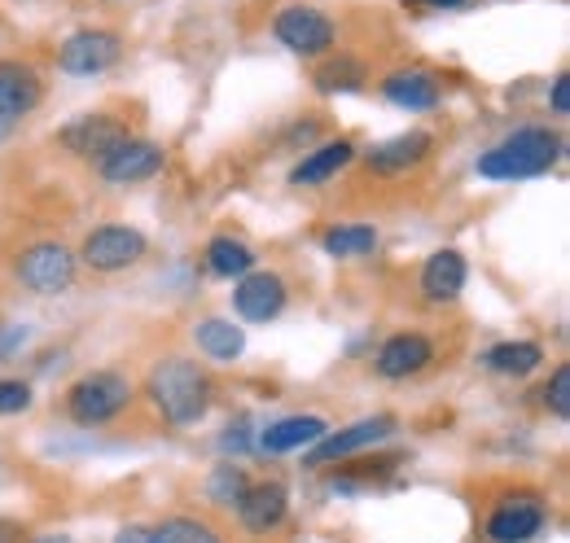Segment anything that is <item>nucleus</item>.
Listing matches in <instances>:
<instances>
[{
  "mask_svg": "<svg viewBox=\"0 0 570 543\" xmlns=\"http://www.w3.org/2000/svg\"><path fill=\"white\" fill-rule=\"evenodd\" d=\"M145 395H149V404L158 407V416L167 425H198L212 412L215 399L207 368L198 359H189V355L158 359L149 368V377H145Z\"/></svg>",
  "mask_w": 570,
  "mask_h": 543,
  "instance_id": "nucleus-1",
  "label": "nucleus"
},
{
  "mask_svg": "<svg viewBox=\"0 0 570 543\" xmlns=\"http://www.w3.org/2000/svg\"><path fill=\"white\" fill-rule=\"evenodd\" d=\"M562 158V136L553 128H518L513 136H504L497 149H488L479 158V176L483 180H535L544 171H553Z\"/></svg>",
  "mask_w": 570,
  "mask_h": 543,
  "instance_id": "nucleus-2",
  "label": "nucleus"
},
{
  "mask_svg": "<svg viewBox=\"0 0 570 543\" xmlns=\"http://www.w3.org/2000/svg\"><path fill=\"white\" fill-rule=\"evenodd\" d=\"M128 404H132V382L124 373H115V368L83 373L67 391V416L75 425H106Z\"/></svg>",
  "mask_w": 570,
  "mask_h": 543,
  "instance_id": "nucleus-3",
  "label": "nucleus"
},
{
  "mask_svg": "<svg viewBox=\"0 0 570 543\" xmlns=\"http://www.w3.org/2000/svg\"><path fill=\"white\" fill-rule=\"evenodd\" d=\"M75 255L62 246V241H36V246H27L22 255H18V285L22 289H31V294H67L75 285Z\"/></svg>",
  "mask_w": 570,
  "mask_h": 543,
  "instance_id": "nucleus-4",
  "label": "nucleus"
},
{
  "mask_svg": "<svg viewBox=\"0 0 570 543\" xmlns=\"http://www.w3.org/2000/svg\"><path fill=\"white\" fill-rule=\"evenodd\" d=\"M273 36L282 40L289 53H303V58H321L334 49L338 40V27L330 13L312 9V4H289L273 18Z\"/></svg>",
  "mask_w": 570,
  "mask_h": 543,
  "instance_id": "nucleus-5",
  "label": "nucleus"
},
{
  "mask_svg": "<svg viewBox=\"0 0 570 543\" xmlns=\"http://www.w3.org/2000/svg\"><path fill=\"white\" fill-rule=\"evenodd\" d=\"M145 250H149L145 233L128 228V224H101V228H92V233L83 237L79 259L92 272H124V268H132V264H141Z\"/></svg>",
  "mask_w": 570,
  "mask_h": 543,
  "instance_id": "nucleus-6",
  "label": "nucleus"
},
{
  "mask_svg": "<svg viewBox=\"0 0 570 543\" xmlns=\"http://www.w3.org/2000/svg\"><path fill=\"white\" fill-rule=\"evenodd\" d=\"M40 97H45V83L31 62H18V58L0 62V145L22 128V119L40 106Z\"/></svg>",
  "mask_w": 570,
  "mask_h": 543,
  "instance_id": "nucleus-7",
  "label": "nucleus"
},
{
  "mask_svg": "<svg viewBox=\"0 0 570 543\" xmlns=\"http://www.w3.org/2000/svg\"><path fill=\"white\" fill-rule=\"evenodd\" d=\"M124 58V36L119 31H75L71 40L58 49V67L71 79H92L119 67Z\"/></svg>",
  "mask_w": 570,
  "mask_h": 543,
  "instance_id": "nucleus-8",
  "label": "nucleus"
},
{
  "mask_svg": "<svg viewBox=\"0 0 570 543\" xmlns=\"http://www.w3.org/2000/svg\"><path fill=\"white\" fill-rule=\"evenodd\" d=\"M395 434V416H364L356 425H347V430H338V434H325V438H316L312 447H307V461L303 465H312V470H325V465H334V461H347V456H356L364 447H373V443H382V438H391Z\"/></svg>",
  "mask_w": 570,
  "mask_h": 543,
  "instance_id": "nucleus-9",
  "label": "nucleus"
},
{
  "mask_svg": "<svg viewBox=\"0 0 570 543\" xmlns=\"http://www.w3.org/2000/svg\"><path fill=\"white\" fill-rule=\"evenodd\" d=\"M544 522H549L544 500L522 491V495H509V500H500L497 509H492V517H488V540L492 543H527L544 531Z\"/></svg>",
  "mask_w": 570,
  "mask_h": 543,
  "instance_id": "nucleus-10",
  "label": "nucleus"
},
{
  "mask_svg": "<svg viewBox=\"0 0 570 543\" xmlns=\"http://www.w3.org/2000/svg\"><path fill=\"white\" fill-rule=\"evenodd\" d=\"M128 136H132L128 124L115 119V115H83V119H75V124H67V128L58 132V145L71 149L75 158L101 162V158H106L110 149H119Z\"/></svg>",
  "mask_w": 570,
  "mask_h": 543,
  "instance_id": "nucleus-11",
  "label": "nucleus"
},
{
  "mask_svg": "<svg viewBox=\"0 0 570 543\" xmlns=\"http://www.w3.org/2000/svg\"><path fill=\"white\" fill-rule=\"evenodd\" d=\"M97 171L106 185H141V180L163 171V145H154L145 136H128L119 149H110L97 162Z\"/></svg>",
  "mask_w": 570,
  "mask_h": 543,
  "instance_id": "nucleus-12",
  "label": "nucleus"
},
{
  "mask_svg": "<svg viewBox=\"0 0 570 543\" xmlns=\"http://www.w3.org/2000/svg\"><path fill=\"white\" fill-rule=\"evenodd\" d=\"M233 312L250 325H268L285 312V280L277 272H246L233 289Z\"/></svg>",
  "mask_w": 570,
  "mask_h": 543,
  "instance_id": "nucleus-13",
  "label": "nucleus"
},
{
  "mask_svg": "<svg viewBox=\"0 0 570 543\" xmlns=\"http://www.w3.org/2000/svg\"><path fill=\"white\" fill-rule=\"evenodd\" d=\"M285 509H289V491L282 482H250L237 500V522L250 535H268L285 522Z\"/></svg>",
  "mask_w": 570,
  "mask_h": 543,
  "instance_id": "nucleus-14",
  "label": "nucleus"
},
{
  "mask_svg": "<svg viewBox=\"0 0 570 543\" xmlns=\"http://www.w3.org/2000/svg\"><path fill=\"white\" fill-rule=\"evenodd\" d=\"M430 359H434V342L426 334H395V338H386L377 346L373 368L386 382H404V377H417Z\"/></svg>",
  "mask_w": 570,
  "mask_h": 543,
  "instance_id": "nucleus-15",
  "label": "nucleus"
},
{
  "mask_svg": "<svg viewBox=\"0 0 570 543\" xmlns=\"http://www.w3.org/2000/svg\"><path fill=\"white\" fill-rule=\"evenodd\" d=\"M465 280H470V264H465L461 250H434L426 264H422V294H426L430 303L461 298Z\"/></svg>",
  "mask_w": 570,
  "mask_h": 543,
  "instance_id": "nucleus-16",
  "label": "nucleus"
},
{
  "mask_svg": "<svg viewBox=\"0 0 570 543\" xmlns=\"http://www.w3.org/2000/svg\"><path fill=\"white\" fill-rule=\"evenodd\" d=\"M382 97L400 110H434L439 106V79L430 70H391L382 79Z\"/></svg>",
  "mask_w": 570,
  "mask_h": 543,
  "instance_id": "nucleus-17",
  "label": "nucleus"
},
{
  "mask_svg": "<svg viewBox=\"0 0 570 543\" xmlns=\"http://www.w3.org/2000/svg\"><path fill=\"white\" fill-rule=\"evenodd\" d=\"M330 425L321 416H282L273 421L264 434H259V447L273 452V456H285V452H307L316 438H325Z\"/></svg>",
  "mask_w": 570,
  "mask_h": 543,
  "instance_id": "nucleus-18",
  "label": "nucleus"
},
{
  "mask_svg": "<svg viewBox=\"0 0 570 543\" xmlns=\"http://www.w3.org/2000/svg\"><path fill=\"white\" fill-rule=\"evenodd\" d=\"M426 154H430V132H404L395 136V140H382L377 149H368V171H377V176H404Z\"/></svg>",
  "mask_w": 570,
  "mask_h": 543,
  "instance_id": "nucleus-19",
  "label": "nucleus"
},
{
  "mask_svg": "<svg viewBox=\"0 0 570 543\" xmlns=\"http://www.w3.org/2000/svg\"><path fill=\"white\" fill-rule=\"evenodd\" d=\"M352 158H356V145H352V140H330V145L312 149V154L289 171V180H294V185H325V180H334Z\"/></svg>",
  "mask_w": 570,
  "mask_h": 543,
  "instance_id": "nucleus-20",
  "label": "nucleus"
},
{
  "mask_svg": "<svg viewBox=\"0 0 570 543\" xmlns=\"http://www.w3.org/2000/svg\"><path fill=\"white\" fill-rule=\"evenodd\" d=\"M194 342H198V351H203L207 359H215V364H233V359H242V351H246V334H242L233 320H219V316L198 320Z\"/></svg>",
  "mask_w": 570,
  "mask_h": 543,
  "instance_id": "nucleus-21",
  "label": "nucleus"
},
{
  "mask_svg": "<svg viewBox=\"0 0 570 543\" xmlns=\"http://www.w3.org/2000/svg\"><path fill=\"white\" fill-rule=\"evenodd\" d=\"M483 364L492 373H504V377H527V373H535L544 364V346L540 342H497L483 355Z\"/></svg>",
  "mask_w": 570,
  "mask_h": 543,
  "instance_id": "nucleus-22",
  "label": "nucleus"
},
{
  "mask_svg": "<svg viewBox=\"0 0 570 543\" xmlns=\"http://www.w3.org/2000/svg\"><path fill=\"white\" fill-rule=\"evenodd\" d=\"M207 268L215 276H224V280H237V276H246V272L255 268V250L242 241V237H212V246H207Z\"/></svg>",
  "mask_w": 570,
  "mask_h": 543,
  "instance_id": "nucleus-23",
  "label": "nucleus"
},
{
  "mask_svg": "<svg viewBox=\"0 0 570 543\" xmlns=\"http://www.w3.org/2000/svg\"><path fill=\"white\" fill-rule=\"evenodd\" d=\"M321 246L334 259H360V255H368L377 246V228H368V224H334L321 237Z\"/></svg>",
  "mask_w": 570,
  "mask_h": 543,
  "instance_id": "nucleus-24",
  "label": "nucleus"
},
{
  "mask_svg": "<svg viewBox=\"0 0 570 543\" xmlns=\"http://www.w3.org/2000/svg\"><path fill=\"white\" fill-rule=\"evenodd\" d=\"M145 543H224L198 517H167L158 526H145Z\"/></svg>",
  "mask_w": 570,
  "mask_h": 543,
  "instance_id": "nucleus-25",
  "label": "nucleus"
},
{
  "mask_svg": "<svg viewBox=\"0 0 570 543\" xmlns=\"http://www.w3.org/2000/svg\"><path fill=\"white\" fill-rule=\"evenodd\" d=\"M364 62L360 58H334V62H325V67H316V88L321 92H356L364 88Z\"/></svg>",
  "mask_w": 570,
  "mask_h": 543,
  "instance_id": "nucleus-26",
  "label": "nucleus"
},
{
  "mask_svg": "<svg viewBox=\"0 0 570 543\" xmlns=\"http://www.w3.org/2000/svg\"><path fill=\"white\" fill-rule=\"evenodd\" d=\"M250 482H246V474L242 470H233V465H219L212 474V482H207V495H212L215 504H228V509H237V500H242V491H246Z\"/></svg>",
  "mask_w": 570,
  "mask_h": 543,
  "instance_id": "nucleus-27",
  "label": "nucleus"
},
{
  "mask_svg": "<svg viewBox=\"0 0 570 543\" xmlns=\"http://www.w3.org/2000/svg\"><path fill=\"white\" fill-rule=\"evenodd\" d=\"M544 407H549L558 421H567L570 416V368L567 364L553 368V377H549V386H544Z\"/></svg>",
  "mask_w": 570,
  "mask_h": 543,
  "instance_id": "nucleus-28",
  "label": "nucleus"
},
{
  "mask_svg": "<svg viewBox=\"0 0 570 543\" xmlns=\"http://www.w3.org/2000/svg\"><path fill=\"white\" fill-rule=\"evenodd\" d=\"M31 386L27 382H18V377H0V416H18V412H27L31 407Z\"/></svg>",
  "mask_w": 570,
  "mask_h": 543,
  "instance_id": "nucleus-29",
  "label": "nucleus"
},
{
  "mask_svg": "<svg viewBox=\"0 0 570 543\" xmlns=\"http://www.w3.org/2000/svg\"><path fill=\"white\" fill-rule=\"evenodd\" d=\"M549 106H553V115L558 119H567L570 115V75L562 70L558 79H553V92H549Z\"/></svg>",
  "mask_w": 570,
  "mask_h": 543,
  "instance_id": "nucleus-30",
  "label": "nucleus"
},
{
  "mask_svg": "<svg viewBox=\"0 0 570 543\" xmlns=\"http://www.w3.org/2000/svg\"><path fill=\"white\" fill-rule=\"evenodd\" d=\"M22 342H27V329H22V325H0V359H9Z\"/></svg>",
  "mask_w": 570,
  "mask_h": 543,
  "instance_id": "nucleus-31",
  "label": "nucleus"
},
{
  "mask_svg": "<svg viewBox=\"0 0 570 543\" xmlns=\"http://www.w3.org/2000/svg\"><path fill=\"white\" fill-rule=\"evenodd\" d=\"M246 443H250L246 425H233V430H224V434H219V447H224V452H246Z\"/></svg>",
  "mask_w": 570,
  "mask_h": 543,
  "instance_id": "nucleus-32",
  "label": "nucleus"
},
{
  "mask_svg": "<svg viewBox=\"0 0 570 543\" xmlns=\"http://www.w3.org/2000/svg\"><path fill=\"white\" fill-rule=\"evenodd\" d=\"M27 540V526L13 522V517H0V543H22Z\"/></svg>",
  "mask_w": 570,
  "mask_h": 543,
  "instance_id": "nucleus-33",
  "label": "nucleus"
},
{
  "mask_svg": "<svg viewBox=\"0 0 570 543\" xmlns=\"http://www.w3.org/2000/svg\"><path fill=\"white\" fill-rule=\"evenodd\" d=\"M115 543H145V526H124V531L115 535Z\"/></svg>",
  "mask_w": 570,
  "mask_h": 543,
  "instance_id": "nucleus-34",
  "label": "nucleus"
},
{
  "mask_svg": "<svg viewBox=\"0 0 570 543\" xmlns=\"http://www.w3.org/2000/svg\"><path fill=\"white\" fill-rule=\"evenodd\" d=\"M36 543H75L71 535H40Z\"/></svg>",
  "mask_w": 570,
  "mask_h": 543,
  "instance_id": "nucleus-35",
  "label": "nucleus"
},
{
  "mask_svg": "<svg viewBox=\"0 0 570 543\" xmlns=\"http://www.w3.org/2000/svg\"><path fill=\"white\" fill-rule=\"evenodd\" d=\"M426 4H439V9H456V4H465V0H426Z\"/></svg>",
  "mask_w": 570,
  "mask_h": 543,
  "instance_id": "nucleus-36",
  "label": "nucleus"
}]
</instances>
